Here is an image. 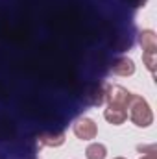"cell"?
Returning a JSON list of instances; mask_svg holds the SVG:
<instances>
[{
	"mask_svg": "<svg viewBox=\"0 0 157 159\" xmlns=\"http://www.w3.org/2000/svg\"><path fill=\"white\" fill-rule=\"evenodd\" d=\"M128 109H129V119H131V122L135 126H139V128H148L154 122V113H152L148 102L141 94H133L131 93Z\"/></svg>",
	"mask_w": 157,
	"mask_h": 159,
	"instance_id": "1",
	"label": "cell"
},
{
	"mask_svg": "<svg viewBox=\"0 0 157 159\" xmlns=\"http://www.w3.org/2000/svg\"><path fill=\"white\" fill-rule=\"evenodd\" d=\"M139 43L142 46V61L146 69L154 74L155 70V57H157V37L152 30H142L139 34Z\"/></svg>",
	"mask_w": 157,
	"mask_h": 159,
	"instance_id": "2",
	"label": "cell"
},
{
	"mask_svg": "<svg viewBox=\"0 0 157 159\" xmlns=\"http://www.w3.org/2000/svg\"><path fill=\"white\" fill-rule=\"evenodd\" d=\"M129 98H131V93L128 89H124L122 85H107L105 83V100H107V104L128 109Z\"/></svg>",
	"mask_w": 157,
	"mask_h": 159,
	"instance_id": "3",
	"label": "cell"
},
{
	"mask_svg": "<svg viewBox=\"0 0 157 159\" xmlns=\"http://www.w3.org/2000/svg\"><path fill=\"white\" fill-rule=\"evenodd\" d=\"M72 129H74V135H76L78 139H81V141H91V139H94L96 133H98L96 122L92 119H87V117L76 120L74 126H72Z\"/></svg>",
	"mask_w": 157,
	"mask_h": 159,
	"instance_id": "4",
	"label": "cell"
},
{
	"mask_svg": "<svg viewBox=\"0 0 157 159\" xmlns=\"http://www.w3.org/2000/svg\"><path fill=\"white\" fill-rule=\"evenodd\" d=\"M83 102L87 106H102L105 102V83H91L83 93Z\"/></svg>",
	"mask_w": 157,
	"mask_h": 159,
	"instance_id": "5",
	"label": "cell"
},
{
	"mask_svg": "<svg viewBox=\"0 0 157 159\" xmlns=\"http://www.w3.org/2000/svg\"><path fill=\"white\" fill-rule=\"evenodd\" d=\"M65 143V133L63 131H43L37 135V144L39 146H50V148H56V146H61Z\"/></svg>",
	"mask_w": 157,
	"mask_h": 159,
	"instance_id": "6",
	"label": "cell"
},
{
	"mask_svg": "<svg viewBox=\"0 0 157 159\" xmlns=\"http://www.w3.org/2000/svg\"><path fill=\"white\" fill-rule=\"evenodd\" d=\"M109 70L117 76H131L135 72V63L129 59V57H118L111 63Z\"/></svg>",
	"mask_w": 157,
	"mask_h": 159,
	"instance_id": "7",
	"label": "cell"
},
{
	"mask_svg": "<svg viewBox=\"0 0 157 159\" xmlns=\"http://www.w3.org/2000/svg\"><path fill=\"white\" fill-rule=\"evenodd\" d=\"M104 117H105V120H107L109 124H113V126H120V124H124L126 119H128V109L107 104V109L104 111Z\"/></svg>",
	"mask_w": 157,
	"mask_h": 159,
	"instance_id": "8",
	"label": "cell"
},
{
	"mask_svg": "<svg viewBox=\"0 0 157 159\" xmlns=\"http://www.w3.org/2000/svg\"><path fill=\"white\" fill-rule=\"evenodd\" d=\"M85 156H87V159H105L107 148H105V144H102V143H92V144L87 146Z\"/></svg>",
	"mask_w": 157,
	"mask_h": 159,
	"instance_id": "9",
	"label": "cell"
},
{
	"mask_svg": "<svg viewBox=\"0 0 157 159\" xmlns=\"http://www.w3.org/2000/svg\"><path fill=\"white\" fill-rule=\"evenodd\" d=\"M141 159H157V154H155V146H150L148 148V154L142 156Z\"/></svg>",
	"mask_w": 157,
	"mask_h": 159,
	"instance_id": "10",
	"label": "cell"
},
{
	"mask_svg": "<svg viewBox=\"0 0 157 159\" xmlns=\"http://www.w3.org/2000/svg\"><path fill=\"white\" fill-rule=\"evenodd\" d=\"M115 159H126V157H115Z\"/></svg>",
	"mask_w": 157,
	"mask_h": 159,
	"instance_id": "11",
	"label": "cell"
},
{
	"mask_svg": "<svg viewBox=\"0 0 157 159\" xmlns=\"http://www.w3.org/2000/svg\"><path fill=\"white\" fill-rule=\"evenodd\" d=\"M0 159H2V157H0Z\"/></svg>",
	"mask_w": 157,
	"mask_h": 159,
	"instance_id": "12",
	"label": "cell"
}]
</instances>
